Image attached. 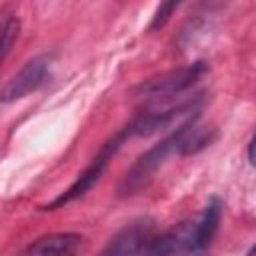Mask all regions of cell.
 <instances>
[{
  "label": "cell",
  "mask_w": 256,
  "mask_h": 256,
  "mask_svg": "<svg viewBox=\"0 0 256 256\" xmlns=\"http://www.w3.org/2000/svg\"><path fill=\"white\" fill-rule=\"evenodd\" d=\"M210 142H212V136L208 130L194 126V118L186 120L184 124H180L176 128V132H172L168 138L158 142L154 148H150L146 154H142L134 162V166L126 172V176L122 180V186H120L122 194H132L138 188H142L170 154H174V152L192 154V152H198L200 148L208 146Z\"/></svg>",
  "instance_id": "obj_1"
},
{
  "label": "cell",
  "mask_w": 256,
  "mask_h": 256,
  "mask_svg": "<svg viewBox=\"0 0 256 256\" xmlns=\"http://www.w3.org/2000/svg\"><path fill=\"white\" fill-rule=\"evenodd\" d=\"M130 136V132H128V128H124L122 132H118L112 140H108L104 146H102V150L96 154V158L92 160V164L76 178V182L64 192V194H60L54 202H50L46 208H50V210H54V208H58V206H62V204H68V202H72V200H76L78 196H82L84 192H88L98 180H100V176H102V172L106 170V166H108V160L116 154V150L122 146V142L126 140Z\"/></svg>",
  "instance_id": "obj_2"
},
{
  "label": "cell",
  "mask_w": 256,
  "mask_h": 256,
  "mask_svg": "<svg viewBox=\"0 0 256 256\" xmlns=\"http://www.w3.org/2000/svg\"><path fill=\"white\" fill-rule=\"evenodd\" d=\"M204 74H206V64L204 62H194L190 66L170 70L166 74H160L156 78H150V80L142 82L138 86V92H140V96L154 98V100L172 98V96L188 90L192 84H196Z\"/></svg>",
  "instance_id": "obj_3"
},
{
  "label": "cell",
  "mask_w": 256,
  "mask_h": 256,
  "mask_svg": "<svg viewBox=\"0 0 256 256\" xmlns=\"http://www.w3.org/2000/svg\"><path fill=\"white\" fill-rule=\"evenodd\" d=\"M156 230L148 220H136L118 232L100 256H152Z\"/></svg>",
  "instance_id": "obj_4"
},
{
  "label": "cell",
  "mask_w": 256,
  "mask_h": 256,
  "mask_svg": "<svg viewBox=\"0 0 256 256\" xmlns=\"http://www.w3.org/2000/svg\"><path fill=\"white\" fill-rule=\"evenodd\" d=\"M52 56L42 54L28 60L2 88V102H14L24 98L26 94L38 90L50 76Z\"/></svg>",
  "instance_id": "obj_5"
},
{
  "label": "cell",
  "mask_w": 256,
  "mask_h": 256,
  "mask_svg": "<svg viewBox=\"0 0 256 256\" xmlns=\"http://www.w3.org/2000/svg\"><path fill=\"white\" fill-rule=\"evenodd\" d=\"M84 248V236L74 232L46 234L28 244L20 256H78Z\"/></svg>",
  "instance_id": "obj_6"
},
{
  "label": "cell",
  "mask_w": 256,
  "mask_h": 256,
  "mask_svg": "<svg viewBox=\"0 0 256 256\" xmlns=\"http://www.w3.org/2000/svg\"><path fill=\"white\" fill-rule=\"evenodd\" d=\"M220 216H222V202L218 198H212L200 218L194 222V228H192V242H190V254H200L204 248H208V244L212 242L216 230H218V224H220Z\"/></svg>",
  "instance_id": "obj_7"
},
{
  "label": "cell",
  "mask_w": 256,
  "mask_h": 256,
  "mask_svg": "<svg viewBox=\"0 0 256 256\" xmlns=\"http://www.w3.org/2000/svg\"><path fill=\"white\" fill-rule=\"evenodd\" d=\"M18 30H20V22L16 16H6L4 24H2V58L8 56L14 40L18 38Z\"/></svg>",
  "instance_id": "obj_8"
},
{
  "label": "cell",
  "mask_w": 256,
  "mask_h": 256,
  "mask_svg": "<svg viewBox=\"0 0 256 256\" xmlns=\"http://www.w3.org/2000/svg\"><path fill=\"white\" fill-rule=\"evenodd\" d=\"M176 6H178V4H174V2H170V4H160V6H158V10H156V14H154V18H152L150 30L162 28V26L166 24V20L170 18L172 10H176Z\"/></svg>",
  "instance_id": "obj_9"
},
{
  "label": "cell",
  "mask_w": 256,
  "mask_h": 256,
  "mask_svg": "<svg viewBox=\"0 0 256 256\" xmlns=\"http://www.w3.org/2000/svg\"><path fill=\"white\" fill-rule=\"evenodd\" d=\"M248 160H250L252 166H256V134H254V138L250 140V146H248Z\"/></svg>",
  "instance_id": "obj_10"
},
{
  "label": "cell",
  "mask_w": 256,
  "mask_h": 256,
  "mask_svg": "<svg viewBox=\"0 0 256 256\" xmlns=\"http://www.w3.org/2000/svg\"><path fill=\"white\" fill-rule=\"evenodd\" d=\"M246 256H256V244H254V246H252V248H250V252H248V254H246Z\"/></svg>",
  "instance_id": "obj_11"
}]
</instances>
